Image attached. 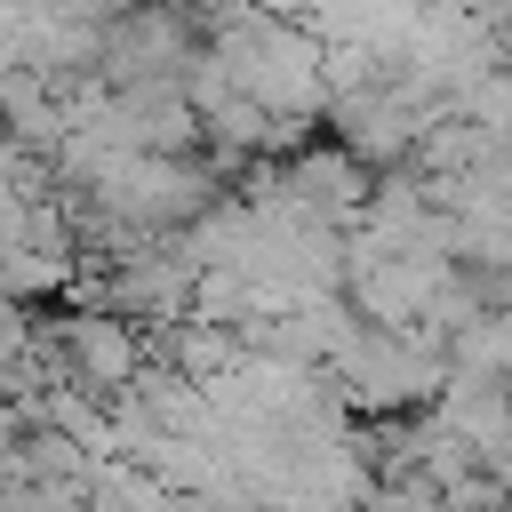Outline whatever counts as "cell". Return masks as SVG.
I'll list each match as a JSON object with an SVG mask.
<instances>
[{
	"instance_id": "3",
	"label": "cell",
	"mask_w": 512,
	"mask_h": 512,
	"mask_svg": "<svg viewBox=\"0 0 512 512\" xmlns=\"http://www.w3.org/2000/svg\"><path fill=\"white\" fill-rule=\"evenodd\" d=\"M496 304H504V312H512V256H504V264H496Z\"/></svg>"
},
{
	"instance_id": "1",
	"label": "cell",
	"mask_w": 512,
	"mask_h": 512,
	"mask_svg": "<svg viewBox=\"0 0 512 512\" xmlns=\"http://www.w3.org/2000/svg\"><path fill=\"white\" fill-rule=\"evenodd\" d=\"M440 376H448V368H440L432 336L384 328V336H360V344H352V384H360L368 408H408V400H424Z\"/></svg>"
},
{
	"instance_id": "2",
	"label": "cell",
	"mask_w": 512,
	"mask_h": 512,
	"mask_svg": "<svg viewBox=\"0 0 512 512\" xmlns=\"http://www.w3.org/2000/svg\"><path fill=\"white\" fill-rule=\"evenodd\" d=\"M480 24H496V32H512V0H464Z\"/></svg>"
}]
</instances>
